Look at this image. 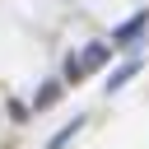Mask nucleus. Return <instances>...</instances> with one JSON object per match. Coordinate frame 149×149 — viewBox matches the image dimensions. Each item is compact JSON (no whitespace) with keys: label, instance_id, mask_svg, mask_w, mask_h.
Here are the masks:
<instances>
[{"label":"nucleus","instance_id":"obj_1","mask_svg":"<svg viewBox=\"0 0 149 149\" xmlns=\"http://www.w3.org/2000/svg\"><path fill=\"white\" fill-rule=\"evenodd\" d=\"M140 28H144V14H135V19H126V23L116 28V37H112V42H116V47H126V42H130V37H135Z\"/></svg>","mask_w":149,"mask_h":149},{"label":"nucleus","instance_id":"obj_2","mask_svg":"<svg viewBox=\"0 0 149 149\" xmlns=\"http://www.w3.org/2000/svg\"><path fill=\"white\" fill-rule=\"evenodd\" d=\"M130 74H135V61H126V65H121V70H116V74L107 79V88H121V84H126Z\"/></svg>","mask_w":149,"mask_h":149},{"label":"nucleus","instance_id":"obj_3","mask_svg":"<svg viewBox=\"0 0 149 149\" xmlns=\"http://www.w3.org/2000/svg\"><path fill=\"white\" fill-rule=\"evenodd\" d=\"M79 126H84V121H79V116H74V121H70V126H65V130H61V135H56V140H51V144H47V149H61V144H65V140H70V135H74V130H79Z\"/></svg>","mask_w":149,"mask_h":149},{"label":"nucleus","instance_id":"obj_4","mask_svg":"<svg viewBox=\"0 0 149 149\" xmlns=\"http://www.w3.org/2000/svg\"><path fill=\"white\" fill-rule=\"evenodd\" d=\"M56 93H61V88H56V84H47V88H42V93H37V107H47V102H51V98H56Z\"/></svg>","mask_w":149,"mask_h":149}]
</instances>
